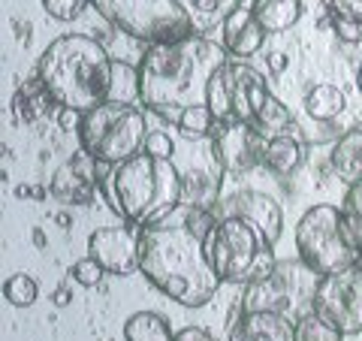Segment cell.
<instances>
[{
  "label": "cell",
  "instance_id": "6da1fadb",
  "mask_svg": "<svg viewBox=\"0 0 362 341\" xmlns=\"http://www.w3.org/2000/svg\"><path fill=\"white\" fill-rule=\"evenodd\" d=\"M214 224V209L181 202L163 221L139 226V272L145 281L185 308H202L221 287L206 257Z\"/></svg>",
  "mask_w": 362,
  "mask_h": 341
},
{
  "label": "cell",
  "instance_id": "7a4b0ae2",
  "mask_svg": "<svg viewBox=\"0 0 362 341\" xmlns=\"http://www.w3.org/2000/svg\"><path fill=\"white\" fill-rule=\"evenodd\" d=\"M37 73L61 109L90 112L109 100L139 103V70L115 61L88 33H64L40 54Z\"/></svg>",
  "mask_w": 362,
  "mask_h": 341
},
{
  "label": "cell",
  "instance_id": "3957f363",
  "mask_svg": "<svg viewBox=\"0 0 362 341\" xmlns=\"http://www.w3.org/2000/svg\"><path fill=\"white\" fill-rule=\"evenodd\" d=\"M230 61L223 45L206 37L148 45L139 61V103L166 121H175L181 109L206 103L211 76Z\"/></svg>",
  "mask_w": 362,
  "mask_h": 341
},
{
  "label": "cell",
  "instance_id": "277c9868",
  "mask_svg": "<svg viewBox=\"0 0 362 341\" xmlns=\"http://www.w3.org/2000/svg\"><path fill=\"white\" fill-rule=\"evenodd\" d=\"M97 187L106 206L133 226H151L185 202V175L175 157L166 161L145 151L115 166L100 163Z\"/></svg>",
  "mask_w": 362,
  "mask_h": 341
},
{
  "label": "cell",
  "instance_id": "5b68a950",
  "mask_svg": "<svg viewBox=\"0 0 362 341\" xmlns=\"http://www.w3.org/2000/svg\"><path fill=\"white\" fill-rule=\"evenodd\" d=\"M296 254L305 266L320 275L359 263L362 254V221L338 206H311L296 224Z\"/></svg>",
  "mask_w": 362,
  "mask_h": 341
},
{
  "label": "cell",
  "instance_id": "8992f818",
  "mask_svg": "<svg viewBox=\"0 0 362 341\" xmlns=\"http://www.w3.org/2000/svg\"><path fill=\"white\" fill-rule=\"evenodd\" d=\"M206 257L221 284L233 287H247L251 281L266 278L278 263L275 245L251 221L233 214H218V224L206 238Z\"/></svg>",
  "mask_w": 362,
  "mask_h": 341
},
{
  "label": "cell",
  "instance_id": "52a82bcc",
  "mask_svg": "<svg viewBox=\"0 0 362 341\" xmlns=\"http://www.w3.org/2000/svg\"><path fill=\"white\" fill-rule=\"evenodd\" d=\"M142 103H124V100H109V103L82 112L76 127L78 149H85L97 163L115 166L130 157L142 154L145 136H148V118H145Z\"/></svg>",
  "mask_w": 362,
  "mask_h": 341
},
{
  "label": "cell",
  "instance_id": "ba28073f",
  "mask_svg": "<svg viewBox=\"0 0 362 341\" xmlns=\"http://www.w3.org/2000/svg\"><path fill=\"white\" fill-rule=\"evenodd\" d=\"M90 6L121 33L145 45L194 37V9L185 0H90Z\"/></svg>",
  "mask_w": 362,
  "mask_h": 341
},
{
  "label": "cell",
  "instance_id": "9c48e42d",
  "mask_svg": "<svg viewBox=\"0 0 362 341\" xmlns=\"http://www.w3.org/2000/svg\"><path fill=\"white\" fill-rule=\"evenodd\" d=\"M317 284H320V272L305 266L302 260H281L266 278L245 287L242 311H272L296 323L302 314L314 311Z\"/></svg>",
  "mask_w": 362,
  "mask_h": 341
},
{
  "label": "cell",
  "instance_id": "30bf717a",
  "mask_svg": "<svg viewBox=\"0 0 362 341\" xmlns=\"http://www.w3.org/2000/svg\"><path fill=\"white\" fill-rule=\"evenodd\" d=\"M226 79H230V97H233V121L251 124L266 139L293 130V112L272 94L266 76L257 67L230 58Z\"/></svg>",
  "mask_w": 362,
  "mask_h": 341
},
{
  "label": "cell",
  "instance_id": "8fae6325",
  "mask_svg": "<svg viewBox=\"0 0 362 341\" xmlns=\"http://www.w3.org/2000/svg\"><path fill=\"white\" fill-rule=\"evenodd\" d=\"M314 311L338 326L344 335L362 333V260L347 269L320 275L314 293Z\"/></svg>",
  "mask_w": 362,
  "mask_h": 341
},
{
  "label": "cell",
  "instance_id": "7c38bea8",
  "mask_svg": "<svg viewBox=\"0 0 362 341\" xmlns=\"http://www.w3.org/2000/svg\"><path fill=\"white\" fill-rule=\"evenodd\" d=\"M266 142L269 139L263 133L242 121L214 124V130H211L214 154H218L223 173H230V175H245V173H254V169L263 166Z\"/></svg>",
  "mask_w": 362,
  "mask_h": 341
},
{
  "label": "cell",
  "instance_id": "4fadbf2b",
  "mask_svg": "<svg viewBox=\"0 0 362 341\" xmlns=\"http://www.w3.org/2000/svg\"><path fill=\"white\" fill-rule=\"evenodd\" d=\"M88 257H94L109 275H133V272H139V226L127 221L100 226L88 238Z\"/></svg>",
  "mask_w": 362,
  "mask_h": 341
},
{
  "label": "cell",
  "instance_id": "5bb4252c",
  "mask_svg": "<svg viewBox=\"0 0 362 341\" xmlns=\"http://www.w3.org/2000/svg\"><path fill=\"white\" fill-rule=\"evenodd\" d=\"M214 212L251 221L272 245H278L281 233H284V206L263 190H235L230 197H221Z\"/></svg>",
  "mask_w": 362,
  "mask_h": 341
},
{
  "label": "cell",
  "instance_id": "9a60e30c",
  "mask_svg": "<svg viewBox=\"0 0 362 341\" xmlns=\"http://www.w3.org/2000/svg\"><path fill=\"white\" fill-rule=\"evenodd\" d=\"M97 181H100V163L85 149H78L70 161L54 169L49 181V193L64 206H88L94 200V193H100Z\"/></svg>",
  "mask_w": 362,
  "mask_h": 341
},
{
  "label": "cell",
  "instance_id": "2e32d148",
  "mask_svg": "<svg viewBox=\"0 0 362 341\" xmlns=\"http://www.w3.org/2000/svg\"><path fill=\"white\" fill-rule=\"evenodd\" d=\"M269 33L263 30V25L254 18V9L247 0H235L233 9L223 16L221 21V45L226 49V54L235 61H247L263 49Z\"/></svg>",
  "mask_w": 362,
  "mask_h": 341
},
{
  "label": "cell",
  "instance_id": "e0dca14e",
  "mask_svg": "<svg viewBox=\"0 0 362 341\" xmlns=\"http://www.w3.org/2000/svg\"><path fill=\"white\" fill-rule=\"evenodd\" d=\"M226 341H296V323L272 311H242Z\"/></svg>",
  "mask_w": 362,
  "mask_h": 341
},
{
  "label": "cell",
  "instance_id": "ac0fdd59",
  "mask_svg": "<svg viewBox=\"0 0 362 341\" xmlns=\"http://www.w3.org/2000/svg\"><path fill=\"white\" fill-rule=\"evenodd\" d=\"M329 169L347 187L362 181V127L338 136V142L329 151Z\"/></svg>",
  "mask_w": 362,
  "mask_h": 341
},
{
  "label": "cell",
  "instance_id": "d6986e66",
  "mask_svg": "<svg viewBox=\"0 0 362 341\" xmlns=\"http://www.w3.org/2000/svg\"><path fill=\"white\" fill-rule=\"evenodd\" d=\"M52 106H58V103L52 100L49 88L42 85V79H40L37 73L28 76L25 82L16 88V94H13V115H16V121H21V124L40 121L42 115H49Z\"/></svg>",
  "mask_w": 362,
  "mask_h": 341
},
{
  "label": "cell",
  "instance_id": "ffe728a7",
  "mask_svg": "<svg viewBox=\"0 0 362 341\" xmlns=\"http://www.w3.org/2000/svg\"><path fill=\"white\" fill-rule=\"evenodd\" d=\"M254 9V18L263 25V30L269 33H284L290 28L299 25V18L305 13L302 0H247Z\"/></svg>",
  "mask_w": 362,
  "mask_h": 341
},
{
  "label": "cell",
  "instance_id": "44dd1931",
  "mask_svg": "<svg viewBox=\"0 0 362 341\" xmlns=\"http://www.w3.org/2000/svg\"><path fill=\"white\" fill-rule=\"evenodd\" d=\"M302 109L305 115L311 121H335L338 115H344L347 109V94L338 85H329V82H320L305 91V100H302Z\"/></svg>",
  "mask_w": 362,
  "mask_h": 341
},
{
  "label": "cell",
  "instance_id": "7402d4cb",
  "mask_svg": "<svg viewBox=\"0 0 362 341\" xmlns=\"http://www.w3.org/2000/svg\"><path fill=\"white\" fill-rule=\"evenodd\" d=\"M305 161V145L290 133L272 136L266 142V154H263V169H269L272 175H290L296 173L299 163Z\"/></svg>",
  "mask_w": 362,
  "mask_h": 341
},
{
  "label": "cell",
  "instance_id": "603a6c76",
  "mask_svg": "<svg viewBox=\"0 0 362 341\" xmlns=\"http://www.w3.org/2000/svg\"><path fill=\"white\" fill-rule=\"evenodd\" d=\"M175 333L157 311H136L124 320V341H173Z\"/></svg>",
  "mask_w": 362,
  "mask_h": 341
},
{
  "label": "cell",
  "instance_id": "cb8c5ba5",
  "mask_svg": "<svg viewBox=\"0 0 362 341\" xmlns=\"http://www.w3.org/2000/svg\"><path fill=\"white\" fill-rule=\"evenodd\" d=\"M226 64L211 76L209 91H206V106L211 109V115L218 124L233 121V97H230V79H226Z\"/></svg>",
  "mask_w": 362,
  "mask_h": 341
},
{
  "label": "cell",
  "instance_id": "d4e9b609",
  "mask_svg": "<svg viewBox=\"0 0 362 341\" xmlns=\"http://www.w3.org/2000/svg\"><path fill=\"white\" fill-rule=\"evenodd\" d=\"M173 124H175V127L185 133V136H190V139H209L218 121H214L211 109H209L206 103H194V106L181 109Z\"/></svg>",
  "mask_w": 362,
  "mask_h": 341
},
{
  "label": "cell",
  "instance_id": "484cf974",
  "mask_svg": "<svg viewBox=\"0 0 362 341\" xmlns=\"http://www.w3.org/2000/svg\"><path fill=\"white\" fill-rule=\"evenodd\" d=\"M347 335L338 326H332L326 317H320L317 311L302 314L296 320V341H344Z\"/></svg>",
  "mask_w": 362,
  "mask_h": 341
},
{
  "label": "cell",
  "instance_id": "4316f807",
  "mask_svg": "<svg viewBox=\"0 0 362 341\" xmlns=\"http://www.w3.org/2000/svg\"><path fill=\"white\" fill-rule=\"evenodd\" d=\"M4 296L13 308H30L40 299V284L30 275H25V272H16V275L4 281Z\"/></svg>",
  "mask_w": 362,
  "mask_h": 341
},
{
  "label": "cell",
  "instance_id": "83f0119b",
  "mask_svg": "<svg viewBox=\"0 0 362 341\" xmlns=\"http://www.w3.org/2000/svg\"><path fill=\"white\" fill-rule=\"evenodd\" d=\"M106 275H109V272H106L103 266H100L94 257H82V260H76V263H73V272H70V278L78 284V287H85V290L100 287Z\"/></svg>",
  "mask_w": 362,
  "mask_h": 341
},
{
  "label": "cell",
  "instance_id": "f1b7e54d",
  "mask_svg": "<svg viewBox=\"0 0 362 341\" xmlns=\"http://www.w3.org/2000/svg\"><path fill=\"white\" fill-rule=\"evenodd\" d=\"M326 25L329 21H359L362 25V0H320Z\"/></svg>",
  "mask_w": 362,
  "mask_h": 341
},
{
  "label": "cell",
  "instance_id": "f546056e",
  "mask_svg": "<svg viewBox=\"0 0 362 341\" xmlns=\"http://www.w3.org/2000/svg\"><path fill=\"white\" fill-rule=\"evenodd\" d=\"M90 6V0H42V9L54 21H76Z\"/></svg>",
  "mask_w": 362,
  "mask_h": 341
},
{
  "label": "cell",
  "instance_id": "4dcf8cb0",
  "mask_svg": "<svg viewBox=\"0 0 362 341\" xmlns=\"http://www.w3.org/2000/svg\"><path fill=\"white\" fill-rule=\"evenodd\" d=\"M142 151L151 154V157H166V161H173L175 157V142H173V136H169L166 130H148Z\"/></svg>",
  "mask_w": 362,
  "mask_h": 341
},
{
  "label": "cell",
  "instance_id": "1f68e13d",
  "mask_svg": "<svg viewBox=\"0 0 362 341\" xmlns=\"http://www.w3.org/2000/svg\"><path fill=\"white\" fill-rule=\"evenodd\" d=\"M344 209L354 214V218L362 221V181H359V185H350L347 197H344Z\"/></svg>",
  "mask_w": 362,
  "mask_h": 341
},
{
  "label": "cell",
  "instance_id": "d6a6232c",
  "mask_svg": "<svg viewBox=\"0 0 362 341\" xmlns=\"http://www.w3.org/2000/svg\"><path fill=\"white\" fill-rule=\"evenodd\" d=\"M173 341H211V335H209V329H202V326H185L181 333H175Z\"/></svg>",
  "mask_w": 362,
  "mask_h": 341
},
{
  "label": "cell",
  "instance_id": "836d02e7",
  "mask_svg": "<svg viewBox=\"0 0 362 341\" xmlns=\"http://www.w3.org/2000/svg\"><path fill=\"white\" fill-rule=\"evenodd\" d=\"M223 0H190V9H197V13H214V9H221Z\"/></svg>",
  "mask_w": 362,
  "mask_h": 341
},
{
  "label": "cell",
  "instance_id": "e575fe53",
  "mask_svg": "<svg viewBox=\"0 0 362 341\" xmlns=\"http://www.w3.org/2000/svg\"><path fill=\"white\" fill-rule=\"evenodd\" d=\"M52 302H54V305H70V302H73L70 287H66V284H58V290L52 293Z\"/></svg>",
  "mask_w": 362,
  "mask_h": 341
},
{
  "label": "cell",
  "instance_id": "d590c367",
  "mask_svg": "<svg viewBox=\"0 0 362 341\" xmlns=\"http://www.w3.org/2000/svg\"><path fill=\"white\" fill-rule=\"evenodd\" d=\"M269 67H272V70H284V67H287V54H272Z\"/></svg>",
  "mask_w": 362,
  "mask_h": 341
},
{
  "label": "cell",
  "instance_id": "8d00e7d4",
  "mask_svg": "<svg viewBox=\"0 0 362 341\" xmlns=\"http://www.w3.org/2000/svg\"><path fill=\"white\" fill-rule=\"evenodd\" d=\"M33 245H37V248H45V233H42V230H33Z\"/></svg>",
  "mask_w": 362,
  "mask_h": 341
},
{
  "label": "cell",
  "instance_id": "74e56055",
  "mask_svg": "<svg viewBox=\"0 0 362 341\" xmlns=\"http://www.w3.org/2000/svg\"><path fill=\"white\" fill-rule=\"evenodd\" d=\"M354 79H356V88H359V94H362V64L356 67V76H354Z\"/></svg>",
  "mask_w": 362,
  "mask_h": 341
},
{
  "label": "cell",
  "instance_id": "f35d334b",
  "mask_svg": "<svg viewBox=\"0 0 362 341\" xmlns=\"http://www.w3.org/2000/svg\"><path fill=\"white\" fill-rule=\"evenodd\" d=\"M359 260H362V254H359Z\"/></svg>",
  "mask_w": 362,
  "mask_h": 341
}]
</instances>
